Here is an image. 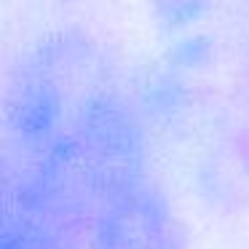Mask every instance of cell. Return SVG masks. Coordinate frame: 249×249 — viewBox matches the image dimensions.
I'll return each mask as SVG.
<instances>
[{"label":"cell","instance_id":"6da1fadb","mask_svg":"<svg viewBox=\"0 0 249 249\" xmlns=\"http://www.w3.org/2000/svg\"><path fill=\"white\" fill-rule=\"evenodd\" d=\"M81 249H188L166 193L150 177L94 206Z\"/></svg>","mask_w":249,"mask_h":249},{"label":"cell","instance_id":"7a4b0ae2","mask_svg":"<svg viewBox=\"0 0 249 249\" xmlns=\"http://www.w3.org/2000/svg\"><path fill=\"white\" fill-rule=\"evenodd\" d=\"M212 0H156L158 22L169 30H185L201 22L209 11Z\"/></svg>","mask_w":249,"mask_h":249}]
</instances>
